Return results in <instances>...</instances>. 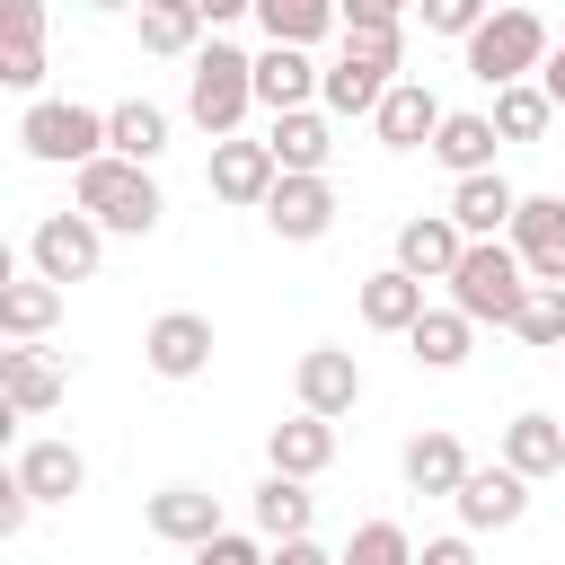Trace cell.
Returning <instances> with one entry per match:
<instances>
[{"label": "cell", "mask_w": 565, "mask_h": 565, "mask_svg": "<svg viewBox=\"0 0 565 565\" xmlns=\"http://www.w3.org/2000/svg\"><path fill=\"white\" fill-rule=\"evenodd\" d=\"M556 124V97L539 88V79H512V88H494V132L503 141H539Z\"/></svg>", "instance_id": "obj_31"}, {"label": "cell", "mask_w": 565, "mask_h": 565, "mask_svg": "<svg viewBox=\"0 0 565 565\" xmlns=\"http://www.w3.org/2000/svg\"><path fill=\"white\" fill-rule=\"evenodd\" d=\"M26 512H35V494L18 486V468H9V486H0V539H18L26 530Z\"/></svg>", "instance_id": "obj_41"}, {"label": "cell", "mask_w": 565, "mask_h": 565, "mask_svg": "<svg viewBox=\"0 0 565 565\" xmlns=\"http://www.w3.org/2000/svg\"><path fill=\"white\" fill-rule=\"evenodd\" d=\"M79 212H88L97 230L150 238L168 203H159V185H150V168H141V159H115V150H97V159L79 168Z\"/></svg>", "instance_id": "obj_3"}, {"label": "cell", "mask_w": 565, "mask_h": 565, "mask_svg": "<svg viewBox=\"0 0 565 565\" xmlns=\"http://www.w3.org/2000/svg\"><path fill=\"white\" fill-rule=\"evenodd\" d=\"M539 88H547V97H556V106H565V44H556V53H547V62H539Z\"/></svg>", "instance_id": "obj_44"}, {"label": "cell", "mask_w": 565, "mask_h": 565, "mask_svg": "<svg viewBox=\"0 0 565 565\" xmlns=\"http://www.w3.org/2000/svg\"><path fill=\"white\" fill-rule=\"evenodd\" d=\"M556 44H547V26H539V9H521V0H503L477 35H468V79H486V88H512V79H530L539 62H547Z\"/></svg>", "instance_id": "obj_4"}, {"label": "cell", "mask_w": 565, "mask_h": 565, "mask_svg": "<svg viewBox=\"0 0 565 565\" xmlns=\"http://www.w3.org/2000/svg\"><path fill=\"white\" fill-rule=\"evenodd\" d=\"M468 335H477L468 309H424V318L406 327V344H415L424 371H459V362H468Z\"/></svg>", "instance_id": "obj_27"}, {"label": "cell", "mask_w": 565, "mask_h": 565, "mask_svg": "<svg viewBox=\"0 0 565 565\" xmlns=\"http://www.w3.org/2000/svg\"><path fill=\"white\" fill-rule=\"evenodd\" d=\"M406 486H415V494H459V486H468V450H459L450 433H415V441H406Z\"/></svg>", "instance_id": "obj_28"}, {"label": "cell", "mask_w": 565, "mask_h": 565, "mask_svg": "<svg viewBox=\"0 0 565 565\" xmlns=\"http://www.w3.org/2000/svg\"><path fill=\"white\" fill-rule=\"evenodd\" d=\"M450 503H459L468 530H512V521L530 512V477H521L512 459H503V468H468V486H459Z\"/></svg>", "instance_id": "obj_11"}, {"label": "cell", "mask_w": 565, "mask_h": 565, "mask_svg": "<svg viewBox=\"0 0 565 565\" xmlns=\"http://www.w3.org/2000/svg\"><path fill=\"white\" fill-rule=\"evenodd\" d=\"M335 9H344V26H397L415 0H335Z\"/></svg>", "instance_id": "obj_40"}, {"label": "cell", "mask_w": 565, "mask_h": 565, "mask_svg": "<svg viewBox=\"0 0 565 565\" xmlns=\"http://www.w3.org/2000/svg\"><path fill=\"white\" fill-rule=\"evenodd\" d=\"M265 141H274L282 177H327V150H335V132H327V115H318V106H282Z\"/></svg>", "instance_id": "obj_18"}, {"label": "cell", "mask_w": 565, "mask_h": 565, "mask_svg": "<svg viewBox=\"0 0 565 565\" xmlns=\"http://www.w3.org/2000/svg\"><path fill=\"white\" fill-rule=\"evenodd\" d=\"M194 9H203V18H212V26H230V18H247V9H256V0H194Z\"/></svg>", "instance_id": "obj_45"}, {"label": "cell", "mask_w": 565, "mask_h": 565, "mask_svg": "<svg viewBox=\"0 0 565 565\" xmlns=\"http://www.w3.org/2000/svg\"><path fill=\"white\" fill-rule=\"evenodd\" d=\"M503 459L521 477H556L565 468V415H512L503 424Z\"/></svg>", "instance_id": "obj_24"}, {"label": "cell", "mask_w": 565, "mask_h": 565, "mask_svg": "<svg viewBox=\"0 0 565 565\" xmlns=\"http://www.w3.org/2000/svg\"><path fill=\"white\" fill-rule=\"evenodd\" d=\"M530 265V282H565V194H521L512 230H503Z\"/></svg>", "instance_id": "obj_8"}, {"label": "cell", "mask_w": 565, "mask_h": 565, "mask_svg": "<svg viewBox=\"0 0 565 565\" xmlns=\"http://www.w3.org/2000/svg\"><path fill=\"white\" fill-rule=\"evenodd\" d=\"M397 62H406V35L397 26H344V53L318 79L327 115H380V97L397 88Z\"/></svg>", "instance_id": "obj_2"}, {"label": "cell", "mask_w": 565, "mask_h": 565, "mask_svg": "<svg viewBox=\"0 0 565 565\" xmlns=\"http://www.w3.org/2000/svg\"><path fill=\"white\" fill-rule=\"evenodd\" d=\"M247 106H256V53H238V44H221V35H212V53H194V79H185V115H194L212 141H230Z\"/></svg>", "instance_id": "obj_5"}, {"label": "cell", "mask_w": 565, "mask_h": 565, "mask_svg": "<svg viewBox=\"0 0 565 565\" xmlns=\"http://www.w3.org/2000/svg\"><path fill=\"white\" fill-rule=\"evenodd\" d=\"M194 565H265V547H256V539H238V530H221V539H203V547H194Z\"/></svg>", "instance_id": "obj_39"}, {"label": "cell", "mask_w": 565, "mask_h": 565, "mask_svg": "<svg viewBox=\"0 0 565 565\" xmlns=\"http://www.w3.org/2000/svg\"><path fill=\"white\" fill-rule=\"evenodd\" d=\"M0 397H9V415H53L62 406V371L35 344H18V353H0Z\"/></svg>", "instance_id": "obj_22"}, {"label": "cell", "mask_w": 565, "mask_h": 565, "mask_svg": "<svg viewBox=\"0 0 565 565\" xmlns=\"http://www.w3.org/2000/svg\"><path fill=\"white\" fill-rule=\"evenodd\" d=\"M512 212H521V194H512L494 168H477V177H459V185H450V221H459L468 238H503V230H512Z\"/></svg>", "instance_id": "obj_19"}, {"label": "cell", "mask_w": 565, "mask_h": 565, "mask_svg": "<svg viewBox=\"0 0 565 565\" xmlns=\"http://www.w3.org/2000/svg\"><path fill=\"white\" fill-rule=\"evenodd\" d=\"M203 26H212V18H203L194 0H141V53H194Z\"/></svg>", "instance_id": "obj_32"}, {"label": "cell", "mask_w": 565, "mask_h": 565, "mask_svg": "<svg viewBox=\"0 0 565 565\" xmlns=\"http://www.w3.org/2000/svg\"><path fill=\"white\" fill-rule=\"evenodd\" d=\"M415 565H477V547H468V539H424Z\"/></svg>", "instance_id": "obj_42"}, {"label": "cell", "mask_w": 565, "mask_h": 565, "mask_svg": "<svg viewBox=\"0 0 565 565\" xmlns=\"http://www.w3.org/2000/svg\"><path fill=\"white\" fill-rule=\"evenodd\" d=\"M265 450H274V468H282V477H318V468L335 459V415H309V406H300L291 424H274V441H265Z\"/></svg>", "instance_id": "obj_23"}, {"label": "cell", "mask_w": 565, "mask_h": 565, "mask_svg": "<svg viewBox=\"0 0 565 565\" xmlns=\"http://www.w3.org/2000/svg\"><path fill=\"white\" fill-rule=\"evenodd\" d=\"M512 335L539 344V353H556V344H565V282H530V309H521Z\"/></svg>", "instance_id": "obj_34"}, {"label": "cell", "mask_w": 565, "mask_h": 565, "mask_svg": "<svg viewBox=\"0 0 565 565\" xmlns=\"http://www.w3.org/2000/svg\"><path fill=\"white\" fill-rule=\"evenodd\" d=\"M291 388H300L309 415H353V406H362V362H353L344 344H318V353H300Z\"/></svg>", "instance_id": "obj_10"}, {"label": "cell", "mask_w": 565, "mask_h": 565, "mask_svg": "<svg viewBox=\"0 0 565 565\" xmlns=\"http://www.w3.org/2000/svg\"><path fill=\"white\" fill-rule=\"evenodd\" d=\"M26 256H35V274H44V282H88V274H97V256H106V230H97L88 212H44V221H35V238H26Z\"/></svg>", "instance_id": "obj_7"}, {"label": "cell", "mask_w": 565, "mask_h": 565, "mask_svg": "<svg viewBox=\"0 0 565 565\" xmlns=\"http://www.w3.org/2000/svg\"><path fill=\"white\" fill-rule=\"evenodd\" d=\"M309 512H318V494H309V477H265L256 486V530L265 539H309Z\"/></svg>", "instance_id": "obj_29"}, {"label": "cell", "mask_w": 565, "mask_h": 565, "mask_svg": "<svg viewBox=\"0 0 565 565\" xmlns=\"http://www.w3.org/2000/svg\"><path fill=\"white\" fill-rule=\"evenodd\" d=\"M494 115H441V132H433V159L450 168V177H477V168H494Z\"/></svg>", "instance_id": "obj_25"}, {"label": "cell", "mask_w": 565, "mask_h": 565, "mask_svg": "<svg viewBox=\"0 0 565 565\" xmlns=\"http://www.w3.org/2000/svg\"><path fill=\"white\" fill-rule=\"evenodd\" d=\"M0 79L9 88H44V44H0Z\"/></svg>", "instance_id": "obj_38"}, {"label": "cell", "mask_w": 565, "mask_h": 565, "mask_svg": "<svg viewBox=\"0 0 565 565\" xmlns=\"http://www.w3.org/2000/svg\"><path fill=\"white\" fill-rule=\"evenodd\" d=\"M468 256V230L450 221V212H424V221H406L397 230V265L406 274H424V282H450V265Z\"/></svg>", "instance_id": "obj_15"}, {"label": "cell", "mask_w": 565, "mask_h": 565, "mask_svg": "<svg viewBox=\"0 0 565 565\" xmlns=\"http://www.w3.org/2000/svg\"><path fill=\"white\" fill-rule=\"evenodd\" d=\"M18 486H26L35 503H71V494L88 486V459H79L71 441H26V450H18Z\"/></svg>", "instance_id": "obj_20"}, {"label": "cell", "mask_w": 565, "mask_h": 565, "mask_svg": "<svg viewBox=\"0 0 565 565\" xmlns=\"http://www.w3.org/2000/svg\"><path fill=\"white\" fill-rule=\"evenodd\" d=\"M274 177H282L274 141H212V194L221 203H265Z\"/></svg>", "instance_id": "obj_14"}, {"label": "cell", "mask_w": 565, "mask_h": 565, "mask_svg": "<svg viewBox=\"0 0 565 565\" xmlns=\"http://www.w3.org/2000/svg\"><path fill=\"white\" fill-rule=\"evenodd\" d=\"M318 79H327V71L309 62V44H265V53H256V106H274V115H282V106H309Z\"/></svg>", "instance_id": "obj_17"}, {"label": "cell", "mask_w": 565, "mask_h": 565, "mask_svg": "<svg viewBox=\"0 0 565 565\" xmlns=\"http://www.w3.org/2000/svg\"><path fill=\"white\" fill-rule=\"evenodd\" d=\"M256 18H265V35H274V44H318L344 9H335V0H256Z\"/></svg>", "instance_id": "obj_33"}, {"label": "cell", "mask_w": 565, "mask_h": 565, "mask_svg": "<svg viewBox=\"0 0 565 565\" xmlns=\"http://www.w3.org/2000/svg\"><path fill=\"white\" fill-rule=\"evenodd\" d=\"M335 565H415V539L397 530V521H362L353 539H344V556Z\"/></svg>", "instance_id": "obj_35"}, {"label": "cell", "mask_w": 565, "mask_h": 565, "mask_svg": "<svg viewBox=\"0 0 565 565\" xmlns=\"http://www.w3.org/2000/svg\"><path fill=\"white\" fill-rule=\"evenodd\" d=\"M53 318H62V282H44V274H26V282H0V335L35 344Z\"/></svg>", "instance_id": "obj_26"}, {"label": "cell", "mask_w": 565, "mask_h": 565, "mask_svg": "<svg viewBox=\"0 0 565 565\" xmlns=\"http://www.w3.org/2000/svg\"><path fill=\"white\" fill-rule=\"evenodd\" d=\"M415 318H424V274L388 265V274H371V282H362V327H380V335H406Z\"/></svg>", "instance_id": "obj_21"}, {"label": "cell", "mask_w": 565, "mask_h": 565, "mask_svg": "<svg viewBox=\"0 0 565 565\" xmlns=\"http://www.w3.org/2000/svg\"><path fill=\"white\" fill-rule=\"evenodd\" d=\"M415 9H424V26H433V35H459V44H468L503 0H415Z\"/></svg>", "instance_id": "obj_36"}, {"label": "cell", "mask_w": 565, "mask_h": 565, "mask_svg": "<svg viewBox=\"0 0 565 565\" xmlns=\"http://www.w3.org/2000/svg\"><path fill=\"white\" fill-rule=\"evenodd\" d=\"M141 353H150V371H159V380H194V371L212 362V318H194V309H168V318H150Z\"/></svg>", "instance_id": "obj_12"}, {"label": "cell", "mask_w": 565, "mask_h": 565, "mask_svg": "<svg viewBox=\"0 0 565 565\" xmlns=\"http://www.w3.org/2000/svg\"><path fill=\"white\" fill-rule=\"evenodd\" d=\"M256 212L274 221V238H327L335 230V185L327 177H274V194Z\"/></svg>", "instance_id": "obj_9"}, {"label": "cell", "mask_w": 565, "mask_h": 565, "mask_svg": "<svg viewBox=\"0 0 565 565\" xmlns=\"http://www.w3.org/2000/svg\"><path fill=\"white\" fill-rule=\"evenodd\" d=\"M450 309H468L477 327H521L530 309V265L512 238H468V256L450 265Z\"/></svg>", "instance_id": "obj_1"}, {"label": "cell", "mask_w": 565, "mask_h": 565, "mask_svg": "<svg viewBox=\"0 0 565 565\" xmlns=\"http://www.w3.org/2000/svg\"><path fill=\"white\" fill-rule=\"evenodd\" d=\"M106 150H115V159H141V168H150V159L168 150V115H159L150 97H124V106L106 115Z\"/></svg>", "instance_id": "obj_30"}, {"label": "cell", "mask_w": 565, "mask_h": 565, "mask_svg": "<svg viewBox=\"0 0 565 565\" xmlns=\"http://www.w3.org/2000/svg\"><path fill=\"white\" fill-rule=\"evenodd\" d=\"M150 530H159L168 547H203V539H221V494H203V486H159V494H150Z\"/></svg>", "instance_id": "obj_16"}, {"label": "cell", "mask_w": 565, "mask_h": 565, "mask_svg": "<svg viewBox=\"0 0 565 565\" xmlns=\"http://www.w3.org/2000/svg\"><path fill=\"white\" fill-rule=\"evenodd\" d=\"M0 44H44V0H0Z\"/></svg>", "instance_id": "obj_37"}, {"label": "cell", "mask_w": 565, "mask_h": 565, "mask_svg": "<svg viewBox=\"0 0 565 565\" xmlns=\"http://www.w3.org/2000/svg\"><path fill=\"white\" fill-rule=\"evenodd\" d=\"M265 565H335V556H327L318 539H274V556H265Z\"/></svg>", "instance_id": "obj_43"}, {"label": "cell", "mask_w": 565, "mask_h": 565, "mask_svg": "<svg viewBox=\"0 0 565 565\" xmlns=\"http://www.w3.org/2000/svg\"><path fill=\"white\" fill-rule=\"evenodd\" d=\"M88 9H141V0H88Z\"/></svg>", "instance_id": "obj_46"}, {"label": "cell", "mask_w": 565, "mask_h": 565, "mask_svg": "<svg viewBox=\"0 0 565 565\" xmlns=\"http://www.w3.org/2000/svg\"><path fill=\"white\" fill-rule=\"evenodd\" d=\"M441 115H450V106H441L424 79H397V88L380 97V115H371V124H380V141H388V150H433Z\"/></svg>", "instance_id": "obj_13"}, {"label": "cell", "mask_w": 565, "mask_h": 565, "mask_svg": "<svg viewBox=\"0 0 565 565\" xmlns=\"http://www.w3.org/2000/svg\"><path fill=\"white\" fill-rule=\"evenodd\" d=\"M18 141H26V159L88 168V159L106 150V115H88V106H71V97H35V106L18 115Z\"/></svg>", "instance_id": "obj_6"}]
</instances>
